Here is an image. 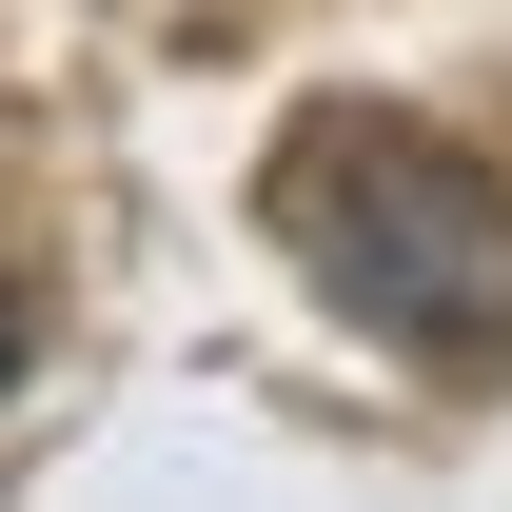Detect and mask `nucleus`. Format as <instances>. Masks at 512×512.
I'll return each mask as SVG.
<instances>
[{
    "label": "nucleus",
    "mask_w": 512,
    "mask_h": 512,
    "mask_svg": "<svg viewBox=\"0 0 512 512\" xmlns=\"http://www.w3.org/2000/svg\"><path fill=\"white\" fill-rule=\"evenodd\" d=\"M256 237L316 276L355 335L434 355V375H493L512 355V178L434 119H375V99H316V119L256 158Z\"/></svg>",
    "instance_id": "f257e3e1"
},
{
    "label": "nucleus",
    "mask_w": 512,
    "mask_h": 512,
    "mask_svg": "<svg viewBox=\"0 0 512 512\" xmlns=\"http://www.w3.org/2000/svg\"><path fill=\"white\" fill-rule=\"evenodd\" d=\"M20 355H40V316H20V296H0V394H20Z\"/></svg>",
    "instance_id": "f03ea898"
}]
</instances>
